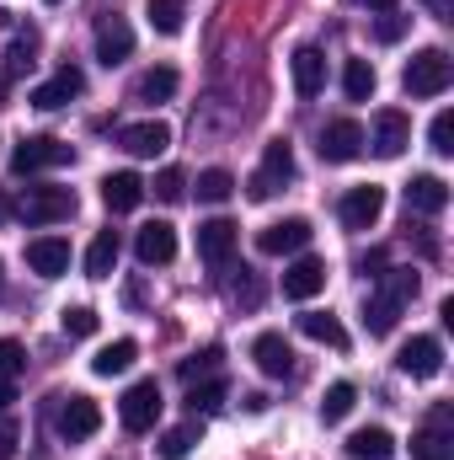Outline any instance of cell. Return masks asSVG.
I'll list each match as a JSON object with an SVG mask.
<instances>
[{"label": "cell", "mask_w": 454, "mask_h": 460, "mask_svg": "<svg viewBox=\"0 0 454 460\" xmlns=\"http://www.w3.org/2000/svg\"><path fill=\"white\" fill-rule=\"evenodd\" d=\"M450 81H454V59L444 49H423V54H412L406 70H401V86H406L412 97H444Z\"/></svg>", "instance_id": "1"}, {"label": "cell", "mask_w": 454, "mask_h": 460, "mask_svg": "<svg viewBox=\"0 0 454 460\" xmlns=\"http://www.w3.org/2000/svg\"><path fill=\"white\" fill-rule=\"evenodd\" d=\"M161 385L155 380H134L128 391H123V402H118V423L128 429V434H150L155 423H161Z\"/></svg>", "instance_id": "2"}, {"label": "cell", "mask_w": 454, "mask_h": 460, "mask_svg": "<svg viewBox=\"0 0 454 460\" xmlns=\"http://www.w3.org/2000/svg\"><path fill=\"white\" fill-rule=\"evenodd\" d=\"M59 402V412H54V429H59V439H70V445H81V439H92L97 429H102V407L92 402V396H54Z\"/></svg>", "instance_id": "3"}, {"label": "cell", "mask_w": 454, "mask_h": 460, "mask_svg": "<svg viewBox=\"0 0 454 460\" xmlns=\"http://www.w3.org/2000/svg\"><path fill=\"white\" fill-rule=\"evenodd\" d=\"M65 161H75V150L65 145V139H54V134H27L16 150H11V166L27 177V172H48V166H65Z\"/></svg>", "instance_id": "4"}, {"label": "cell", "mask_w": 454, "mask_h": 460, "mask_svg": "<svg viewBox=\"0 0 454 460\" xmlns=\"http://www.w3.org/2000/svg\"><path fill=\"white\" fill-rule=\"evenodd\" d=\"M289 177H294V150H289L284 139H273V145H267V155H262V166L251 172L246 193H251L257 204H267V199H273V193H278V188H284Z\"/></svg>", "instance_id": "5"}, {"label": "cell", "mask_w": 454, "mask_h": 460, "mask_svg": "<svg viewBox=\"0 0 454 460\" xmlns=\"http://www.w3.org/2000/svg\"><path fill=\"white\" fill-rule=\"evenodd\" d=\"M16 215H22L27 226L70 220V215H75V193H70V188H27V193H22V204H16Z\"/></svg>", "instance_id": "6"}, {"label": "cell", "mask_w": 454, "mask_h": 460, "mask_svg": "<svg viewBox=\"0 0 454 460\" xmlns=\"http://www.w3.org/2000/svg\"><path fill=\"white\" fill-rule=\"evenodd\" d=\"M337 215H342V226L347 230H369L380 215H385V188H380V182H358V188H347L342 204H337Z\"/></svg>", "instance_id": "7"}, {"label": "cell", "mask_w": 454, "mask_h": 460, "mask_svg": "<svg viewBox=\"0 0 454 460\" xmlns=\"http://www.w3.org/2000/svg\"><path fill=\"white\" fill-rule=\"evenodd\" d=\"M363 123H353V118H332L327 128H321V161H332V166H347V161H358V150H363Z\"/></svg>", "instance_id": "8"}, {"label": "cell", "mask_w": 454, "mask_h": 460, "mask_svg": "<svg viewBox=\"0 0 454 460\" xmlns=\"http://www.w3.org/2000/svg\"><path fill=\"white\" fill-rule=\"evenodd\" d=\"M310 220H278V226H267V230H257V252H267V257H289V252H305L310 246Z\"/></svg>", "instance_id": "9"}, {"label": "cell", "mask_w": 454, "mask_h": 460, "mask_svg": "<svg viewBox=\"0 0 454 460\" xmlns=\"http://www.w3.org/2000/svg\"><path fill=\"white\" fill-rule=\"evenodd\" d=\"M396 369L412 375V380H433V375L444 369V343H439V338H412V343H401Z\"/></svg>", "instance_id": "10"}, {"label": "cell", "mask_w": 454, "mask_h": 460, "mask_svg": "<svg viewBox=\"0 0 454 460\" xmlns=\"http://www.w3.org/2000/svg\"><path fill=\"white\" fill-rule=\"evenodd\" d=\"M363 145H374V155H385V161H396L406 145H412V118L396 113V108H385V113H374V139H363Z\"/></svg>", "instance_id": "11"}, {"label": "cell", "mask_w": 454, "mask_h": 460, "mask_svg": "<svg viewBox=\"0 0 454 460\" xmlns=\"http://www.w3.org/2000/svg\"><path fill=\"white\" fill-rule=\"evenodd\" d=\"M86 92V75L75 70V65H65V70H54L43 86H32V108H43V113H54V108H65L70 97H81Z\"/></svg>", "instance_id": "12"}, {"label": "cell", "mask_w": 454, "mask_h": 460, "mask_svg": "<svg viewBox=\"0 0 454 460\" xmlns=\"http://www.w3.org/2000/svg\"><path fill=\"white\" fill-rule=\"evenodd\" d=\"M27 268H32L38 279L70 273V241H65V235H38V241H27Z\"/></svg>", "instance_id": "13"}, {"label": "cell", "mask_w": 454, "mask_h": 460, "mask_svg": "<svg viewBox=\"0 0 454 460\" xmlns=\"http://www.w3.org/2000/svg\"><path fill=\"white\" fill-rule=\"evenodd\" d=\"M327 289V262L321 257H300L284 268V300H316Z\"/></svg>", "instance_id": "14"}, {"label": "cell", "mask_w": 454, "mask_h": 460, "mask_svg": "<svg viewBox=\"0 0 454 460\" xmlns=\"http://www.w3.org/2000/svg\"><path fill=\"white\" fill-rule=\"evenodd\" d=\"M251 358H257V369L267 375V380H289L294 375V348L284 332H262L257 343H251Z\"/></svg>", "instance_id": "15"}, {"label": "cell", "mask_w": 454, "mask_h": 460, "mask_svg": "<svg viewBox=\"0 0 454 460\" xmlns=\"http://www.w3.org/2000/svg\"><path fill=\"white\" fill-rule=\"evenodd\" d=\"M235 241H240L235 220H204V226H198V257H204L209 268H225L230 252H235Z\"/></svg>", "instance_id": "16"}, {"label": "cell", "mask_w": 454, "mask_h": 460, "mask_svg": "<svg viewBox=\"0 0 454 460\" xmlns=\"http://www.w3.org/2000/svg\"><path fill=\"white\" fill-rule=\"evenodd\" d=\"M128 54H134V27H128L123 16H102V22H97V59L113 70Z\"/></svg>", "instance_id": "17"}, {"label": "cell", "mask_w": 454, "mask_h": 460, "mask_svg": "<svg viewBox=\"0 0 454 460\" xmlns=\"http://www.w3.org/2000/svg\"><path fill=\"white\" fill-rule=\"evenodd\" d=\"M134 252H139V262H144V268H161V262H171V257H177V230L166 226V220H150V226L134 235Z\"/></svg>", "instance_id": "18"}, {"label": "cell", "mask_w": 454, "mask_h": 460, "mask_svg": "<svg viewBox=\"0 0 454 460\" xmlns=\"http://www.w3.org/2000/svg\"><path fill=\"white\" fill-rule=\"evenodd\" d=\"M289 70H294V92L310 102V97H321V86H327V54L321 49H294V59H289Z\"/></svg>", "instance_id": "19"}, {"label": "cell", "mask_w": 454, "mask_h": 460, "mask_svg": "<svg viewBox=\"0 0 454 460\" xmlns=\"http://www.w3.org/2000/svg\"><path fill=\"white\" fill-rule=\"evenodd\" d=\"M118 145H123L128 155H161V150L171 145V128H166L161 118H144V123L118 128Z\"/></svg>", "instance_id": "20"}, {"label": "cell", "mask_w": 454, "mask_h": 460, "mask_svg": "<svg viewBox=\"0 0 454 460\" xmlns=\"http://www.w3.org/2000/svg\"><path fill=\"white\" fill-rule=\"evenodd\" d=\"M406 209H412V215H444V209H450V182L433 177V172L412 177V182H406Z\"/></svg>", "instance_id": "21"}, {"label": "cell", "mask_w": 454, "mask_h": 460, "mask_svg": "<svg viewBox=\"0 0 454 460\" xmlns=\"http://www.w3.org/2000/svg\"><path fill=\"white\" fill-rule=\"evenodd\" d=\"M139 199H144V182H139L134 172H113V177H102V204H108L113 215L139 209Z\"/></svg>", "instance_id": "22"}, {"label": "cell", "mask_w": 454, "mask_h": 460, "mask_svg": "<svg viewBox=\"0 0 454 460\" xmlns=\"http://www.w3.org/2000/svg\"><path fill=\"white\" fill-rule=\"evenodd\" d=\"M177 86H182V75H177L171 65H155V70H144V75L134 81V102H171Z\"/></svg>", "instance_id": "23"}, {"label": "cell", "mask_w": 454, "mask_h": 460, "mask_svg": "<svg viewBox=\"0 0 454 460\" xmlns=\"http://www.w3.org/2000/svg\"><path fill=\"white\" fill-rule=\"evenodd\" d=\"M134 358H139V343H134V338H118V343H108L97 358H92V375H102V380L128 375V369H134Z\"/></svg>", "instance_id": "24"}, {"label": "cell", "mask_w": 454, "mask_h": 460, "mask_svg": "<svg viewBox=\"0 0 454 460\" xmlns=\"http://www.w3.org/2000/svg\"><path fill=\"white\" fill-rule=\"evenodd\" d=\"M347 456L353 460H390L396 456V439H390V429H358L347 439Z\"/></svg>", "instance_id": "25"}, {"label": "cell", "mask_w": 454, "mask_h": 460, "mask_svg": "<svg viewBox=\"0 0 454 460\" xmlns=\"http://www.w3.org/2000/svg\"><path fill=\"white\" fill-rule=\"evenodd\" d=\"M198 439H204V423L193 418V423H182V429H166V434H161V445H155V456H161V460H188Z\"/></svg>", "instance_id": "26"}, {"label": "cell", "mask_w": 454, "mask_h": 460, "mask_svg": "<svg viewBox=\"0 0 454 460\" xmlns=\"http://www.w3.org/2000/svg\"><path fill=\"white\" fill-rule=\"evenodd\" d=\"M374 86H380V75H374L369 59H347V65H342V92H347V102H369Z\"/></svg>", "instance_id": "27"}, {"label": "cell", "mask_w": 454, "mask_h": 460, "mask_svg": "<svg viewBox=\"0 0 454 460\" xmlns=\"http://www.w3.org/2000/svg\"><path fill=\"white\" fill-rule=\"evenodd\" d=\"M300 332L316 338V343H327V348H347V332H342V322L332 311H305L300 316Z\"/></svg>", "instance_id": "28"}, {"label": "cell", "mask_w": 454, "mask_h": 460, "mask_svg": "<svg viewBox=\"0 0 454 460\" xmlns=\"http://www.w3.org/2000/svg\"><path fill=\"white\" fill-rule=\"evenodd\" d=\"M396 316H401V305L390 300V295H369V311H363V327H369V338H390L396 332Z\"/></svg>", "instance_id": "29"}, {"label": "cell", "mask_w": 454, "mask_h": 460, "mask_svg": "<svg viewBox=\"0 0 454 460\" xmlns=\"http://www.w3.org/2000/svg\"><path fill=\"white\" fill-rule=\"evenodd\" d=\"M144 16H150V27H155L161 38H177V32L188 27V5H182V0H150Z\"/></svg>", "instance_id": "30"}, {"label": "cell", "mask_w": 454, "mask_h": 460, "mask_svg": "<svg viewBox=\"0 0 454 460\" xmlns=\"http://www.w3.org/2000/svg\"><path fill=\"white\" fill-rule=\"evenodd\" d=\"M118 252H123V246H118V230H102V235L92 241V252H86V279H108L118 268Z\"/></svg>", "instance_id": "31"}, {"label": "cell", "mask_w": 454, "mask_h": 460, "mask_svg": "<svg viewBox=\"0 0 454 460\" xmlns=\"http://www.w3.org/2000/svg\"><path fill=\"white\" fill-rule=\"evenodd\" d=\"M32 54H38V32L27 27V32H16L11 49H5V81H11V75H27V70H32Z\"/></svg>", "instance_id": "32"}, {"label": "cell", "mask_w": 454, "mask_h": 460, "mask_svg": "<svg viewBox=\"0 0 454 460\" xmlns=\"http://www.w3.org/2000/svg\"><path fill=\"white\" fill-rule=\"evenodd\" d=\"M380 295H390L396 305H412V300H417V273H412V268H390V273H380Z\"/></svg>", "instance_id": "33"}, {"label": "cell", "mask_w": 454, "mask_h": 460, "mask_svg": "<svg viewBox=\"0 0 454 460\" xmlns=\"http://www.w3.org/2000/svg\"><path fill=\"white\" fill-rule=\"evenodd\" d=\"M220 407H225V385H220V380L188 385V412H193V418H209V412H220Z\"/></svg>", "instance_id": "34"}, {"label": "cell", "mask_w": 454, "mask_h": 460, "mask_svg": "<svg viewBox=\"0 0 454 460\" xmlns=\"http://www.w3.org/2000/svg\"><path fill=\"white\" fill-rule=\"evenodd\" d=\"M353 402H358V391H353L347 380L327 385V396H321V418H327V423H342V418L353 412Z\"/></svg>", "instance_id": "35"}, {"label": "cell", "mask_w": 454, "mask_h": 460, "mask_svg": "<svg viewBox=\"0 0 454 460\" xmlns=\"http://www.w3.org/2000/svg\"><path fill=\"white\" fill-rule=\"evenodd\" d=\"M230 193H235V177H230L225 166H209V172L198 177V199H204V204H225Z\"/></svg>", "instance_id": "36"}, {"label": "cell", "mask_w": 454, "mask_h": 460, "mask_svg": "<svg viewBox=\"0 0 454 460\" xmlns=\"http://www.w3.org/2000/svg\"><path fill=\"white\" fill-rule=\"evenodd\" d=\"M412 456H417V460H450V429H433V423H428V429L417 434Z\"/></svg>", "instance_id": "37"}, {"label": "cell", "mask_w": 454, "mask_h": 460, "mask_svg": "<svg viewBox=\"0 0 454 460\" xmlns=\"http://www.w3.org/2000/svg\"><path fill=\"white\" fill-rule=\"evenodd\" d=\"M59 327H65V338H92L97 332V311L92 305H65Z\"/></svg>", "instance_id": "38"}, {"label": "cell", "mask_w": 454, "mask_h": 460, "mask_svg": "<svg viewBox=\"0 0 454 460\" xmlns=\"http://www.w3.org/2000/svg\"><path fill=\"white\" fill-rule=\"evenodd\" d=\"M220 364H225V353H220V348H204V353L182 358V380H188V385H198V380H204V375H214Z\"/></svg>", "instance_id": "39"}, {"label": "cell", "mask_w": 454, "mask_h": 460, "mask_svg": "<svg viewBox=\"0 0 454 460\" xmlns=\"http://www.w3.org/2000/svg\"><path fill=\"white\" fill-rule=\"evenodd\" d=\"M22 369H27V348L16 338H0V380H16Z\"/></svg>", "instance_id": "40"}, {"label": "cell", "mask_w": 454, "mask_h": 460, "mask_svg": "<svg viewBox=\"0 0 454 460\" xmlns=\"http://www.w3.org/2000/svg\"><path fill=\"white\" fill-rule=\"evenodd\" d=\"M182 193H188V177H182L177 166H166V172L155 177V199H161V204H182Z\"/></svg>", "instance_id": "41"}, {"label": "cell", "mask_w": 454, "mask_h": 460, "mask_svg": "<svg viewBox=\"0 0 454 460\" xmlns=\"http://www.w3.org/2000/svg\"><path fill=\"white\" fill-rule=\"evenodd\" d=\"M406 27H412V16H401V11H385V16L374 22V38H380V43H401V38H406Z\"/></svg>", "instance_id": "42"}, {"label": "cell", "mask_w": 454, "mask_h": 460, "mask_svg": "<svg viewBox=\"0 0 454 460\" xmlns=\"http://www.w3.org/2000/svg\"><path fill=\"white\" fill-rule=\"evenodd\" d=\"M428 139H433V150H439V155H454V113H439V118H433Z\"/></svg>", "instance_id": "43"}, {"label": "cell", "mask_w": 454, "mask_h": 460, "mask_svg": "<svg viewBox=\"0 0 454 460\" xmlns=\"http://www.w3.org/2000/svg\"><path fill=\"white\" fill-rule=\"evenodd\" d=\"M240 273H246V279H235V300H240V305H257V300H262V284L251 279V268H240Z\"/></svg>", "instance_id": "44"}, {"label": "cell", "mask_w": 454, "mask_h": 460, "mask_svg": "<svg viewBox=\"0 0 454 460\" xmlns=\"http://www.w3.org/2000/svg\"><path fill=\"white\" fill-rule=\"evenodd\" d=\"M16 439H22L16 418H11V412H0V456H11V450H16Z\"/></svg>", "instance_id": "45"}, {"label": "cell", "mask_w": 454, "mask_h": 460, "mask_svg": "<svg viewBox=\"0 0 454 460\" xmlns=\"http://www.w3.org/2000/svg\"><path fill=\"white\" fill-rule=\"evenodd\" d=\"M358 268H363V273H374V279H380V268H385V252H380V246H374V252H369V257H358Z\"/></svg>", "instance_id": "46"}, {"label": "cell", "mask_w": 454, "mask_h": 460, "mask_svg": "<svg viewBox=\"0 0 454 460\" xmlns=\"http://www.w3.org/2000/svg\"><path fill=\"white\" fill-rule=\"evenodd\" d=\"M423 5H428V11H433V16H439V22H454V11H450V0H423Z\"/></svg>", "instance_id": "47"}, {"label": "cell", "mask_w": 454, "mask_h": 460, "mask_svg": "<svg viewBox=\"0 0 454 460\" xmlns=\"http://www.w3.org/2000/svg\"><path fill=\"white\" fill-rule=\"evenodd\" d=\"M11 402H16V380H0V412H5Z\"/></svg>", "instance_id": "48"}, {"label": "cell", "mask_w": 454, "mask_h": 460, "mask_svg": "<svg viewBox=\"0 0 454 460\" xmlns=\"http://www.w3.org/2000/svg\"><path fill=\"white\" fill-rule=\"evenodd\" d=\"M11 215H16V209H11V199H5V193H0V226H5V220H11Z\"/></svg>", "instance_id": "49"}, {"label": "cell", "mask_w": 454, "mask_h": 460, "mask_svg": "<svg viewBox=\"0 0 454 460\" xmlns=\"http://www.w3.org/2000/svg\"><path fill=\"white\" fill-rule=\"evenodd\" d=\"M358 5H380V11H396V0H358Z\"/></svg>", "instance_id": "50"}, {"label": "cell", "mask_w": 454, "mask_h": 460, "mask_svg": "<svg viewBox=\"0 0 454 460\" xmlns=\"http://www.w3.org/2000/svg\"><path fill=\"white\" fill-rule=\"evenodd\" d=\"M0 108H5V75H0Z\"/></svg>", "instance_id": "51"}, {"label": "cell", "mask_w": 454, "mask_h": 460, "mask_svg": "<svg viewBox=\"0 0 454 460\" xmlns=\"http://www.w3.org/2000/svg\"><path fill=\"white\" fill-rule=\"evenodd\" d=\"M0 289H5V268H0Z\"/></svg>", "instance_id": "52"}, {"label": "cell", "mask_w": 454, "mask_h": 460, "mask_svg": "<svg viewBox=\"0 0 454 460\" xmlns=\"http://www.w3.org/2000/svg\"><path fill=\"white\" fill-rule=\"evenodd\" d=\"M48 5H59V0H48Z\"/></svg>", "instance_id": "53"}]
</instances>
